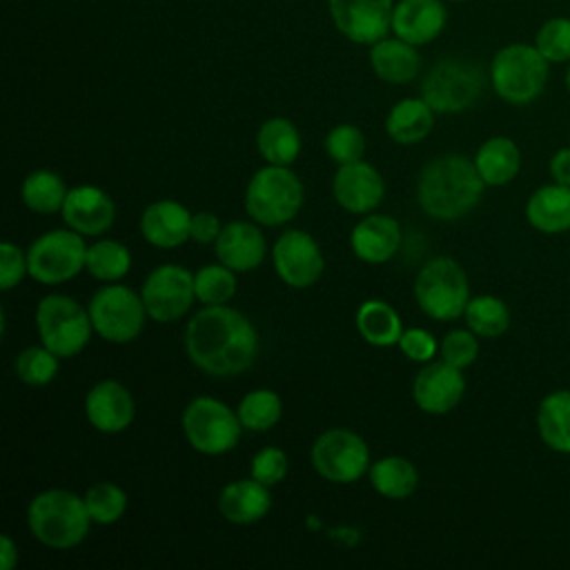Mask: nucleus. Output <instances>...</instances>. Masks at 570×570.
<instances>
[{
  "label": "nucleus",
  "instance_id": "obj_19",
  "mask_svg": "<svg viewBox=\"0 0 570 570\" xmlns=\"http://www.w3.org/2000/svg\"><path fill=\"white\" fill-rule=\"evenodd\" d=\"M85 416L102 434L125 432L136 416L131 392L116 379L98 381L85 396Z\"/></svg>",
  "mask_w": 570,
  "mask_h": 570
},
{
  "label": "nucleus",
  "instance_id": "obj_5",
  "mask_svg": "<svg viewBox=\"0 0 570 570\" xmlns=\"http://www.w3.org/2000/svg\"><path fill=\"white\" fill-rule=\"evenodd\" d=\"M548 71L550 62L534 45L510 42L501 47L490 62V85L501 100L528 105L543 94Z\"/></svg>",
  "mask_w": 570,
  "mask_h": 570
},
{
  "label": "nucleus",
  "instance_id": "obj_45",
  "mask_svg": "<svg viewBox=\"0 0 570 570\" xmlns=\"http://www.w3.org/2000/svg\"><path fill=\"white\" fill-rule=\"evenodd\" d=\"M399 350L403 352L405 358H410L414 363H428L436 356L439 343L432 336V332H428L423 327H410V330H403V334L399 338Z\"/></svg>",
  "mask_w": 570,
  "mask_h": 570
},
{
  "label": "nucleus",
  "instance_id": "obj_3",
  "mask_svg": "<svg viewBox=\"0 0 570 570\" xmlns=\"http://www.w3.org/2000/svg\"><path fill=\"white\" fill-rule=\"evenodd\" d=\"M91 523L85 497L62 488H49L36 494L27 508L31 537L53 550L80 546L87 539Z\"/></svg>",
  "mask_w": 570,
  "mask_h": 570
},
{
  "label": "nucleus",
  "instance_id": "obj_31",
  "mask_svg": "<svg viewBox=\"0 0 570 570\" xmlns=\"http://www.w3.org/2000/svg\"><path fill=\"white\" fill-rule=\"evenodd\" d=\"M301 134L289 118H267L256 131V147L265 163L292 167L301 154Z\"/></svg>",
  "mask_w": 570,
  "mask_h": 570
},
{
  "label": "nucleus",
  "instance_id": "obj_48",
  "mask_svg": "<svg viewBox=\"0 0 570 570\" xmlns=\"http://www.w3.org/2000/svg\"><path fill=\"white\" fill-rule=\"evenodd\" d=\"M18 563V546L9 534L0 537V566L2 570H11Z\"/></svg>",
  "mask_w": 570,
  "mask_h": 570
},
{
  "label": "nucleus",
  "instance_id": "obj_51",
  "mask_svg": "<svg viewBox=\"0 0 570 570\" xmlns=\"http://www.w3.org/2000/svg\"><path fill=\"white\" fill-rule=\"evenodd\" d=\"M568 136H570V131H568Z\"/></svg>",
  "mask_w": 570,
  "mask_h": 570
},
{
  "label": "nucleus",
  "instance_id": "obj_10",
  "mask_svg": "<svg viewBox=\"0 0 570 570\" xmlns=\"http://www.w3.org/2000/svg\"><path fill=\"white\" fill-rule=\"evenodd\" d=\"M483 82L479 65L463 58H443L425 73L421 98L434 114H459L481 98Z\"/></svg>",
  "mask_w": 570,
  "mask_h": 570
},
{
  "label": "nucleus",
  "instance_id": "obj_23",
  "mask_svg": "<svg viewBox=\"0 0 570 570\" xmlns=\"http://www.w3.org/2000/svg\"><path fill=\"white\" fill-rule=\"evenodd\" d=\"M401 225L385 214H365L350 232V247L354 256L370 265L387 263L401 247Z\"/></svg>",
  "mask_w": 570,
  "mask_h": 570
},
{
  "label": "nucleus",
  "instance_id": "obj_39",
  "mask_svg": "<svg viewBox=\"0 0 570 570\" xmlns=\"http://www.w3.org/2000/svg\"><path fill=\"white\" fill-rule=\"evenodd\" d=\"M13 370L22 383L42 387L56 379L60 370V356H56L47 345H31L18 354Z\"/></svg>",
  "mask_w": 570,
  "mask_h": 570
},
{
  "label": "nucleus",
  "instance_id": "obj_14",
  "mask_svg": "<svg viewBox=\"0 0 570 570\" xmlns=\"http://www.w3.org/2000/svg\"><path fill=\"white\" fill-rule=\"evenodd\" d=\"M272 265L287 287L307 289L323 276L325 258L312 234L303 229H285L272 245Z\"/></svg>",
  "mask_w": 570,
  "mask_h": 570
},
{
  "label": "nucleus",
  "instance_id": "obj_16",
  "mask_svg": "<svg viewBox=\"0 0 570 570\" xmlns=\"http://www.w3.org/2000/svg\"><path fill=\"white\" fill-rule=\"evenodd\" d=\"M465 394V376L461 367L448 361H428L412 381V399L425 414H448Z\"/></svg>",
  "mask_w": 570,
  "mask_h": 570
},
{
  "label": "nucleus",
  "instance_id": "obj_37",
  "mask_svg": "<svg viewBox=\"0 0 570 570\" xmlns=\"http://www.w3.org/2000/svg\"><path fill=\"white\" fill-rule=\"evenodd\" d=\"M82 497L91 521L98 525H111L127 512V492L114 481H98Z\"/></svg>",
  "mask_w": 570,
  "mask_h": 570
},
{
  "label": "nucleus",
  "instance_id": "obj_11",
  "mask_svg": "<svg viewBox=\"0 0 570 570\" xmlns=\"http://www.w3.org/2000/svg\"><path fill=\"white\" fill-rule=\"evenodd\" d=\"M85 236L67 229H49L40 234L27 249L29 276L42 285H60L85 269Z\"/></svg>",
  "mask_w": 570,
  "mask_h": 570
},
{
  "label": "nucleus",
  "instance_id": "obj_38",
  "mask_svg": "<svg viewBox=\"0 0 570 570\" xmlns=\"http://www.w3.org/2000/svg\"><path fill=\"white\" fill-rule=\"evenodd\" d=\"M194 289L203 305H225L236 294V272L220 261L203 265L194 274Z\"/></svg>",
  "mask_w": 570,
  "mask_h": 570
},
{
  "label": "nucleus",
  "instance_id": "obj_36",
  "mask_svg": "<svg viewBox=\"0 0 570 570\" xmlns=\"http://www.w3.org/2000/svg\"><path fill=\"white\" fill-rule=\"evenodd\" d=\"M463 318H465V325L479 338H497L510 327V309L505 301L492 294H481L470 298L463 312Z\"/></svg>",
  "mask_w": 570,
  "mask_h": 570
},
{
  "label": "nucleus",
  "instance_id": "obj_49",
  "mask_svg": "<svg viewBox=\"0 0 570 570\" xmlns=\"http://www.w3.org/2000/svg\"><path fill=\"white\" fill-rule=\"evenodd\" d=\"M566 87H568V94H570V65H568V71H566Z\"/></svg>",
  "mask_w": 570,
  "mask_h": 570
},
{
  "label": "nucleus",
  "instance_id": "obj_2",
  "mask_svg": "<svg viewBox=\"0 0 570 570\" xmlns=\"http://www.w3.org/2000/svg\"><path fill=\"white\" fill-rule=\"evenodd\" d=\"M485 189L472 158L441 154L423 165L416 178V203L430 218L456 220L468 216Z\"/></svg>",
  "mask_w": 570,
  "mask_h": 570
},
{
  "label": "nucleus",
  "instance_id": "obj_18",
  "mask_svg": "<svg viewBox=\"0 0 570 570\" xmlns=\"http://www.w3.org/2000/svg\"><path fill=\"white\" fill-rule=\"evenodd\" d=\"M60 216L82 236H102L116 220V203L98 185H76L67 191Z\"/></svg>",
  "mask_w": 570,
  "mask_h": 570
},
{
  "label": "nucleus",
  "instance_id": "obj_47",
  "mask_svg": "<svg viewBox=\"0 0 570 570\" xmlns=\"http://www.w3.org/2000/svg\"><path fill=\"white\" fill-rule=\"evenodd\" d=\"M550 176L554 183L570 187V147H563L552 154L550 158Z\"/></svg>",
  "mask_w": 570,
  "mask_h": 570
},
{
  "label": "nucleus",
  "instance_id": "obj_34",
  "mask_svg": "<svg viewBox=\"0 0 570 570\" xmlns=\"http://www.w3.org/2000/svg\"><path fill=\"white\" fill-rule=\"evenodd\" d=\"M85 269L102 283H116L131 269V252L114 238H100L87 247Z\"/></svg>",
  "mask_w": 570,
  "mask_h": 570
},
{
  "label": "nucleus",
  "instance_id": "obj_43",
  "mask_svg": "<svg viewBox=\"0 0 570 570\" xmlns=\"http://www.w3.org/2000/svg\"><path fill=\"white\" fill-rule=\"evenodd\" d=\"M287 468H289L287 454H285L281 448H276V445H265V448H261V450L252 456L249 474H252L256 481H261V483H265L267 488H272V485H278V483L285 479Z\"/></svg>",
  "mask_w": 570,
  "mask_h": 570
},
{
  "label": "nucleus",
  "instance_id": "obj_26",
  "mask_svg": "<svg viewBox=\"0 0 570 570\" xmlns=\"http://www.w3.org/2000/svg\"><path fill=\"white\" fill-rule=\"evenodd\" d=\"M525 218L543 234L570 232V187L561 183L537 187L525 203Z\"/></svg>",
  "mask_w": 570,
  "mask_h": 570
},
{
  "label": "nucleus",
  "instance_id": "obj_21",
  "mask_svg": "<svg viewBox=\"0 0 570 570\" xmlns=\"http://www.w3.org/2000/svg\"><path fill=\"white\" fill-rule=\"evenodd\" d=\"M448 24L443 0H399L392 13V33L421 47L436 40Z\"/></svg>",
  "mask_w": 570,
  "mask_h": 570
},
{
  "label": "nucleus",
  "instance_id": "obj_9",
  "mask_svg": "<svg viewBox=\"0 0 570 570\" xmlns=\"http://www.w3.org/2000/svg\"><path fill=\"white\" fill-rule=\"evenodd\" d=\"M94 332L107 343L125 345L140 336L147 318L142 296L122 283L98 287L89 301Z\"/></svg>",
  "mask_w": 570,
  "mask_h": 570
},
{
  "label": "nucleus",
  "instance_id": "obj_22",
  "mask_svg": "<svg viewBox=\"0 0 570 570\" xmlns=\"http://www.w3.org/2000/svg\"><path fill=\"white\" fill-rule=\"evenodd\" d=\"M140 234L158 249H174L191 240V212L171 198L154 200L140 214Z\"/></svg>",
  "mask_w": 570,
  "mask_h": 570
},
{
  "label": "nucleus",
  "instance_id": "obj_50",
  "mask_svg": "<svg viewBox=\"0 0 570 570\" xmlns=\"http://www.w3.org/2000/svg\"><path fill=\"white\" fill-rule=\"evenodd\" d=\"M448 2H465V0H448Z\"/></svg>",
  "mask_w": 570,
  "mask_h": 570
},
{
  "label": "nucleus",
  "instance_id": "obj_41",
  "mask_svg": "<svg viewBox=\"0 0 570 570\" xmlns=\"http://www.w3.org/2000/svg\"><path fill=\"white\" fill-rule=\"evenodd\" d=\"M325 154L330 156V160L336 163V167L363 160V154H365L363 131L350 122L334 125L325 136Z\"/></svg>",
  "mask_w": 570,
  "mask_h": 570
},
{
  "label": "nucleus",
  "instance_id": "obj_6",
  "mask_svg": "<svg viewBox=\"0 0 570 570\" xmlns=\"http://www.w3.org/2000/svg\"><path fill=\"white\" fill-rule=\"evenodd\" d=\"M414 298L421 312L434 321H454L463 316L470 303L465 269L450 256L428 261L414 278Z\"/></svg>",
  "mask_w": 570,
  "mask_h": 570
},
{
  "label": "nucleus",
  "instance_id": "obj_13",
  "mask_svg": "<svg viewBox=\"0 0 570 570\" xmlns=\"http://www.w3.org/2000/svg\"><path fill=\"white\" fill-rule=\"evenodd\" d=\"M140 296L151 321L174 323L183 318L196 301L194 272L178 263H163L147 274Z\"/></svg>",
  "mask_w": 570,
  "mask_h": 570
},
{
  "label": "nucleus",
  "instance_id": "obj_12",
  "mask_svg": "<svg viewBox=\"0 0 570 570\" xmlns=\"http://www.w3.org/2000/svg\"><path fill=\"white\" fill-rule=\"evenodd\" d=\"M309 459L321 479L341 485L358 481L372 465L365 439L347 428H330L321 432L312 443Z\"/></svg>",
  "mask_w": 570,
  "mask_h": 570
},
{
  "label": "nucleus",
  "instance_id": "obj_1",
  "mask_svg": "<svg viewBox=\"0 0 570 570\" xmlns=\"http://www.w3.org/2000/svg\"><path fill=\"white\" fill-rule=\"evenodd\" d=\"M187 358L209 376H236L249 370L258 356V332L238 309L203 305L185 327Z\"/></svg>",
  "mask_w": 570,
  "mask_h": 570
},
{
  "label": "nucleus",
  "instance_id": "obj_8",
  "mask_svg": "<svg viewBox=\"0 0 570 570\" xmlns=\"http://www.w3.org/2000/svg\"><path fill=\"white\" fill-rule=\"evenodd\" d=\"M180 425L187 443L205 456H220L232 452L238 445L243 432L236 410L214 396L191 399L183 410Z\"/></svg>",
  "mask_w": 570,
  "mask_h": 570
},
{
  "label": "nucleus",
  "instance_id": "obj_32",
  "mask_svg": "<svg viewBox=\"0 0 570 570\" xmlns=\"http://www.w3.org/2000/svg\"><path fill=\"white\" fill-rule=\"evenodd\" d=\"M370 483L374 488V492H379L385 499H407L410 494H414L416 485H419V470L416 465L405 459V456H381L376 459L370 470H367Z\"/></svg>",
  "mask_w": 570,
  "mask_h": 570
},
{
  "label": "nucleus",
  "instance_id": "obj_40",
  "mask_svg": "<svg viewBox=\"0 0 570 570\" xmlns=\"http://www.w3.org/2000/svg\"><path fill=\"white\" fill-rule=\"evenodd\" d=\"M532 45L550 65L570 62V18L557 16L546 20L537 29Z\"/></svg>",
  "mask_w": 570,
  "mask_h": 570
},
{
  "label": "nucleus",
  "instance_id": "obj_20",
  "mask_svg": "<svg viewBox=\"0 0 570 570\" xmlns=\"http://www.w3.org/2000/svg\"><path fill=\"white\" fill-rule=\"evenodd\" d=\"M216 258L236 274L254 272L267 256V240L254 220H232L223 225L216 243Z\"/></svg>",
  "mask_w": 570,
  "mask_h": 570
},
{
  "label": "nucleus",
  "instance_id": "obj_4",
  "mask_svg": "<svg viewBox=\"0 0 570 570\" xmlns=\"http://www.w3.org/2000/svg\"><path fill=\"white\" fill-rule=\"evenodd\" d=\"M305 203V189L296 171L285 165H265L245 187L247 216L265 227H281L296 218Z\"/></svg>",
  "mask_w": 570,
  "mask_h": 570
},
{
  "label": "nucleus",
  "instance_id": "obj_29",
  "mask_svg": "<svg viewBox=\"0 0 570 570\" xmlns=\"http://www.w3.org/2000/svg\"><path fill=\"white\" fill-rule=\"evenodd\" d=\"M356 330L365 343L374 347H392L399 345L403 323L390 303L381 298H367L356 309Z\"/></svg>",
  "mask_w": 570,
  "mask_h": 570
},
{
  "label": "nucleus",
  "instance_id": "obj_33",
  "mask_svg": "<svg viewBox=\"0 0 570 570\" xmlns=\"http://www.w3.org/2000/svg\"><path fill=\"white\" fill-rule=\"evenodd\" d=\"M67 185L60 178V174L51 171V169H36L31 174H27V178L22 180L20 187V196L27 209H31L33 214H56L62 209L65 198H67Z\"/></svg>",
  "mask_w": 570,
  "mask_h": 570
},
{
  "label": "nucleus",
  "instance_id": "obj_44",
  "mask_svg": "<svg viewBox=\"0 0 570 570\" xmlns=\"http://www.w3.org/2000/svg\"><path fill=\"white\" fill-rule=\"evenodd\" d=\"M29 274L27 252H22L16 243H0V289L9 292L20 285V281Z\"/></svg>",
  "mask_w": 570,
  "mask_h": 570
},
{
  "label": "nucleus",
  "instance_id": "obj_28",
  "mask_svg": "<svg viewBox=\"0 0 570 570\" xmlns=\"http://www.w3.org/2000/svg\"><path fill=\"white\" fill-rule=\"evenodd\" d=\"M434 127V109L419 98H403L385 116V134L396 145H416Z\"/></svg>",
  "mask_w": 570,
  "mask_h": 570
},
{
  "label": "nucleus",
  "instance_id": "obj_24",
  "mask_svg": "<svg viewBox=\"0 0 570 570\" xmlns=\"http://www.w3.org/2000/svg\"><path fill=\"white\" fill-rule=\"evenodd\" d=\"M272 510V492L265 483L249 479H236L227 483L218 494V512L225 521L236 525H252L267 517Z\"/></svg>",
  "mask_w": 570,
  "mask_h": 570
},
{
  "label": "nucleus",
  "instance_id": "obj_42",
  "mask_svg": "<svg viewBox=\"0 0 570 570\" xmlns=\"http://www.w3.org/2000/svg\"><path fill=\"white\" fill-rule=\"evenodd\" d=\"M439 354L450 365L465 370L479 356V336L470 327L450 330L439 343Z\"/></svg>",
  "mask_w": 570,
  "mask_h": 570
},
{
  "label": "nucleus",
  "instance_id": "obj_46",
  "mask_svg": "<svg viewBox=\"0 0 570 570\" xmlns=\"http://www.w3.org/2000/svg\"><path fill=\"white\" fill-rule=\"evenodd\" d=\"M220 229H223V225L216 214L205 212V209L191 214V240H196L200 245L216 243Z\"/></svg>",
  "mask_w": 570,
  "mask_h": 570
},
{
  "label": "nucleus",
  "instance_id": "obj_25",
  "mask_svg": "<svg viewBox=\"0 0 570 570\" xmlns=\"http://www.w3.org/2000/svg\"><path fill=\"white\" fill-rule=\"evenodd\" d=\"M370 67L383 82L405 85L419 76L421 56L414 45L399 36H385L370 45Z\"/></svg>",
  "mask_w": 570,
  "mask_h": 570
},
{
  "label": "nucleus",
  "instance_id": "obj_17",
  "mask_svg": "<svg viewBox=\"0 0 570 570\" xmlns=\"http://www.w3.org/2000/svg\"><path fill=\"white\" fill-rule=\"evenodd\" d=\"M332 196L345 212L365 216L383 203L385 180L381 171L365 160L338 165L332 178Z\"/></svg>",
  "mask_w": 570,
  "mask_h": 570
},
{
  "label": "nucleus",
  "instance_id": "obj_27",
  "mask_svg": "<svg viewBox=\"0 0 570 570\" xmlns=\"http://www.w3.org/2000/svg\"><path fill=\"white\" fill-rule=\"evenodd\" d=\"M472 160L485 187H503L512 183L521 169V151L508 136H492L483 140Z\"/></svg>",
  "mask_w": 570,
  "mask_h": 570
},
{
  "label": "nucleus",
  "instance_id": "obj_15",
  "mask_svg": "<svg viewBox=\"0 0 570 570\" xmlns=\"http://www.w3.org/2000/svg\"><path fill=\"white\" fill-rule=\"evenodd\" d=\"M394 0H327L330 18L354 45H374L392 31Z\"/></svg>",
  "mask_w": 570,
  "mask_h": 570
},
{
  "label": "nucleus",
  "instance_id": "obj_7",
  "mask_svg": "<svg viewBox=\"0 0 570 570\" xmlns=\"http://www.w3.org/2000/svg\"><path fill=\"white\" fill-rule=\"evenodd\" d=\"M36 330L42 345L56 356L71 358L87 347L94 334V323L89 307H82L76 298L67 294H47L36 305Z\"/></svg>",
  "mask_w": 570,
  "mask_h": 570
},
{
  "label": "nucleus",
  "instance_id": "obj_30",
  "mask_svg": "<svg viewBox=\"0 0 570 570\" xmlns=\"http://www.w3.org/2000/svg\"><path fill=\"white\" fill-rule=\"evenodd\" d=\"M537 430L552 452L570 454V390H554L541 399Z\"/></svg>",
  "mask_w": 570,
  "mask_h": 570
},
{
  "label": "nucleus",
  "instance_id": "obj_35",
  "mask_svg": "<svg viewBox=\"0 0 570 570\" xmlns=\"http://www.w3.org/2000/svg\"><path fill=\"white\" fill-rule=\"evenodd\" d=\"M243 430L249 432H267L272 430L283 416V401L269 387H256L247 392L236 407Z\"/></svg>",
  "mask_w": 570,
  "mask_h": 570
}]
</instances>
